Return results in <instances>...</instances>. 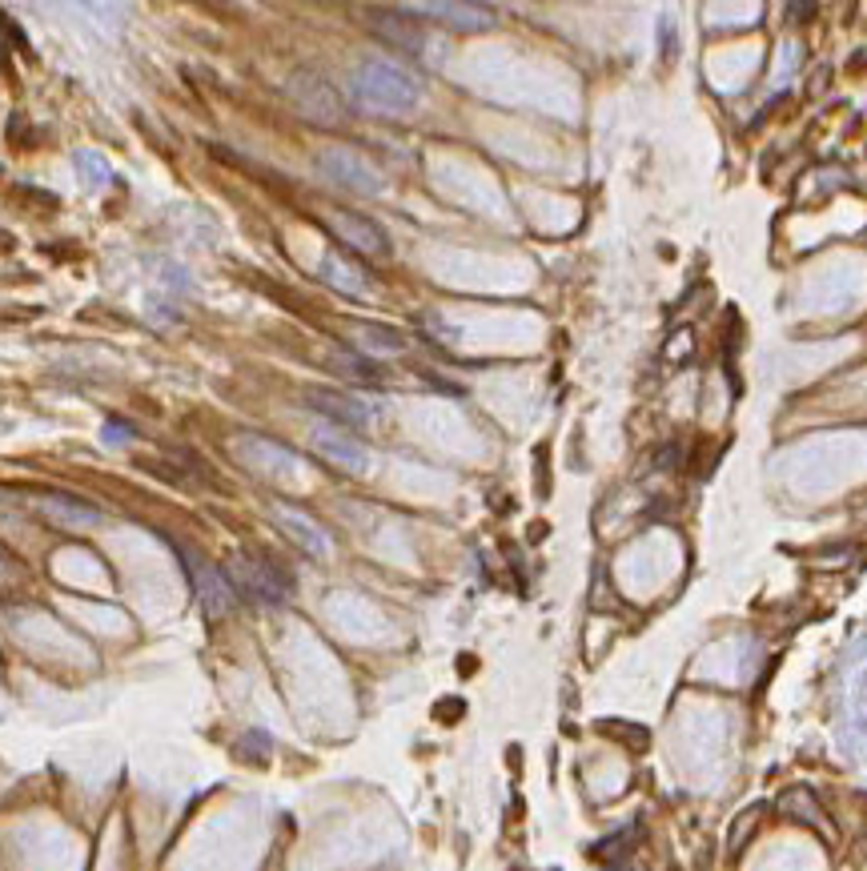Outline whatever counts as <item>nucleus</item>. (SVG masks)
<instances>
[{"mask_svg":"<svg viewBox=\"0 0 867 871\" xmlns=\"http://www.w3.org/2000/svg\"><path fill=\"white\" fill-rule=\"evenodd\" d=\"M310 446H314L318 458H326V462L338 466L342 474H366V470H370V450H366V442H358L350 430H342V426H334V422L314 426Z\"/></svg>","mask_w":867,"mask_h":871,"instance_id":"39448f33","label":"nucleus"},{"mask_svg":"<svg viewBox=\"0 0 867 871\" xmlns=\"http://www.w3.org/2000/svg\"><path fill=\"white\" fill-rule=\"evenodd\" d=\"M326 225L334 229V237L342 245H350L354 253H366V257H390V237L378 221L362 217V213H350V209H330L326 213Z\"/></svg>","mask_w":867,"mask_h":871,"instance_id":"423d86ee","label":"nucleus"},{"mask_svg":"<svg viewBox=\"0 0 867 871\" xmlns=\"http://www.w3.org/2000/svg\"><path fill=\"white\" fill-rule=\"evenodd\" d=\"M330 366H334L338 374L354 378V382H378V378H382V370H378L370 358H362V354H334Z\"/></svg>","mask_w":867,"mask_h":871,"instance_id":"dca6fc26","label":"nucleus"},{"mask_svg":"<svg viewBox=\"0 0 867 871\" xmlns=\"http://www.w3.org/2000/svg\"><path fill=\"white\" fill-rule=\"evenodd\" d=\"M285 93H289V101L298 105V113H302L306 121H314V125L338 129V125L346 121V105H342L338 89H334L322 73H314V69H294V77H289Z\"/></svg>","mask_w":867,"mask_h":871,"instance_id":"7ed1b4c3","label":"nucleus"},{"mask_svg":"<svg viewBox=\"0 0 867 871\" xmlns=\"http://www.w3.org/2000/svg\"><path fill=\"white\" fill-rule=\"evenodd\" d=\"M273 522L294 538L306 554H314V558H330V538H326V530L314 522V518H306V514H298V510H273Z\"/></svg>","mask_w":867,"mask_h":871,"instance_id":"f8f14e48","label":"nucleus"},{"mask_svg":"<svg viewBox=\"0 0 867 871\" xmlns=\"http://www.w3.org/2000/svg\"><path fill=\"white\" fill-rule=\"evenodd\" d=\"M318 169L326 173V181H334V185H342V189H354V193H362V197H378V193L386 189L382 173H378L366 157H358L354 149H326V153L318 157Z\"/></svg>","mask_w":867,"mask_h":871,"instance_id":"20e7f679","label":"nucleus"},{"mask_svg":"<svg viewBox=\"0 0 867 871\" xmlns=\"http://www.w3.org/2000/svg\"><path fill=\"white\" fill-rule=\"evenodd\" d=\"M77 169H81V173H89V169H93V173H97V185H105V181H109V165H105L97 153H77Z\"/></svg>","mask_w":867,"mask_h":871,"instance_id":"6ab92c4d","label":"nucleus"},{"mask_svg":"<svg viewBox=\"0 0 867 871\" xmlns=\"http://www.w3.org/2000/svg\"><path fill=\"white\" fill-rule=\"evenodd\" d=\"M318 273H322V281H326V285H334V289H338V294H354V298L370 294V273H366L358 261H350L346 253H338V249H330V253L322 257Z\"/></svg>","mask_w":867,"mask_h":871,"instance_id":"9b49d317","label":"nucleus"},{"mask_svg":"<svg viewBox=\"0 0 867 871\" xmlns=\"http://www.w3.org/2000/svg\"><path fill=\"white\" fill-rule=\"evenodd\" d=\"M181 558L189 562V578H193V587H197V599H201L205 615L209 619H225L233 611V603H237V591L229 583V574H221L217 566L201 562L193 550H181Z\"/></svg>","mask_w":867,"mask_h":871,"instance_id":"0eeeda50","label":"nucleus"},{"mask_svg":"<svg viewBox=\"0 0 867 871\" xmlns=\"http://www.w3.org/2000/svg\"><path fill=\"white\" fill-rule=\"evenodd\" d=\"M9 566H13V558H9V554H5V550H0V574H5V570H9Z\"/></svg>","mask_w":867,"mask_h":871,"instance_id":"aec40b11","label":"nucleus"},{"mask_svg":"<svg viewBox=\"0 0 867 871\" xmlns=\"http://www.w3.org/2000/svg\"><path fill=\"white\" fill-rule=\"evenodd\" d=\"M799 799H803L799 807H795V803H787V799H783L779 807H783L787 815H799V819H807V823H815V827H827V819H823V811L815 807V799H811L807 791H799Z\"/></svg>","mask_w":867,"mask_h":871,"instance_id":"a211bd4d","label":"nucleus"},{"mask_svg":"<svg viewBox=\"0 0 867 871\" xmlns=\"http://www.w3.org/2000/svg\"><path fill=\"white\" fill-rule=\"evenodd\" d=\"M310 406L318 414H326L342 430H366L378 418V410L370 402H362L354 394H342V390H310Z\"/></svg>","mask_w":867,"mask_h":871,"instance_id":"1a4fd4ad","label":"nucleus"},{"mask_svg":"<svg viewBox=\"0 0 867 871\" xmlns=\"http://www.w3.org/2000/svg\"><path fill=\"white\" fill-rule=\"evenodd\" d=\"M358 346H362L366 354H402V350H406V334H402V330H390V326L362 322V326H358Z\"/></svg>","mask_w":867,"mask_h":871,"instance_id":"2eb2a0df","label":"nucleus"},{"mask_svg":"<svg viewBox=\"0 0 867 871\" xmlns=\"http://www.w3.org/2000/svg\"><path fill=\"white\" fill-rule=\"evenodd\" d=\"M354 97L374 113H410L422 101V81L382 57H370L354 73Z\"/></svg>","mask_w":867,"mask_h":871,"instance_id":"f257e3e1","label":"nucleus"},{"mask_svg":"<svg viewBox=\"0 0 867 871\" xmlns=\"http://www.w3.org/2000/svg\"><path fill=\"white\" fill-rule=\"evenodd\" d=\"M229 583H233V591H241L257 607H281L289 599V591H294V583H289L277 562L249 554V550H237L229 558Z\"/></svg>","mask_w":867,"mask_h":871,"instance_id":"f03ea898","label":"nucleus"},{"mask_svg":"<svg viewBox=\"0 0 867 871\" xmlns=\"http://www.w3.org/2000/svg\"><path fill=\"white\" fill-rule=\"evenodd\" d=\"M759 815H763V803H751V807H747V815H739V819H735V827H731V843H727L731 851H739V847L751 839V831H755V819H759Z\"/></svg>","mask_w":867,"mask_h":871,"instance_id":"f3484780","label":"nucleus"},{"mask_svg":"<svg viewBox=\"0 0 867 871\" xmlns=\"http://www.w3.org/2000/svg\"><path fill=\"white\" fill-rule=\"evenodd\" d=\"M370 17H374L370 25H374V33H378L382 41H390V45H398V49H406V53H418V49H422V33H418L414 21H406L402 9H374Z\"/></svg>","mask_w":867,"mask_h":871,"instance_id":"ddd939ff","label":"nucleus"},{"mask_svg":"<svg viewBox=\"0 0 867 871\" xmlns=\"http://www.w3.org/2000/svg\"><path fill=\"white\" fill-rule=\"evenodd\" d=\"M41 510H45L53 522H69V526H93V522L101 518L97 506H89V502H81V498H69V494H45Z\"/></svg>","mask_w":867,"mask_h":871,"instance_id":"4468645a","label":"nucleus"},{"mask_svg":"<svg viewBox=\"0 0 867 871\" xmlns=\"http://www.w3.org/2000/svg\"><path fill=\"white\" fill-rule=\"evenodd\" d=\"M406 17H434L438 25L454 29V33H486L494 29V9L486 5H466V0H458V5H402Z\"/></svg>","mask_w":867,"mask_h":871,"instance_id":"6e6552de","label":"nucleus"},{"mask_svg":"<svg viewBox=\"0 0 867 871\" xmlns=\"http://www.w3.org/2000/svg\"><path fill=\"white\" fill-rule=\"evenodd\" d=\"M233 454L249 466V470H257V474H289V470H302V458L289 450V446H277V442H269V438H241L237 446H233Z\"/></svg>","mask_w":867,"mask_h":871,"instance_id":"9d476101","label":"nucleus"}]
</instances>
